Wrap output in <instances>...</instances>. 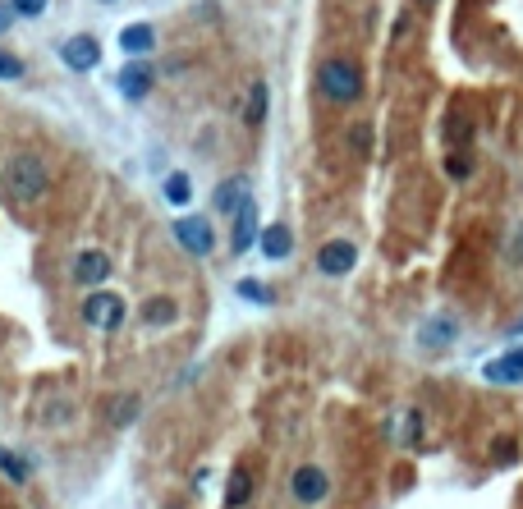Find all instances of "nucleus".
I'll list each match as a JSON object with an SVG mask.
<instances>
[{
	"instance_id": "nucleus-17",
	"label": "nucleus",
	"mask_w": 523,
	"mask_h": 509,
	"mask_svg": "<svg viewBox=\"0 0 523 509\" xmlns=\"http://www.w3.org/2000/svg\"><path fill=\"white\" fill-rule=\"evenodd\" d=\"M248 496H253V478L244 473V468H234L230 491H225V505H230V509H244V505H248Z\"/></svg>"
},
{
	"instance_id": "nucleus-5",
	"label": "nucleus",
	"mask_w": 523,
	"mask_h": 509,
	"mask_svg": "<svg viewBox=\"0 0 523 509\" xmlns=\"http://www.w3.org/2000/svg\"><path fill=\"white\" fill-rule=\"evenodd\" d=\"M290 491H294V500H299V505H321V500L331 496V478L321 473V468L303 463L299 473L290 478Z\"/></svg>"
},
{
	"instance_id": "nucleus-23",
	"label": "nucleus",
	"mask_w": 523,
	"mask_h": 509,
	"mask_svg": "<svg viewBox=\"0 0 523 509\" xmlns=\"http://www.w3.org/2000/svg\"><path fill=\"white\" fill-rule=\"evenodd\" d=\"M446 134H450V142H468L473 138V120H468V115H450V125H446Z\"/></svg>"
},
{
	"instance_id": "nucleus-6",
	"label": "nucleus",
	"mask_w": 523,
	"mask_h": 509,
	"mask_svg": "<svg viewBox=\"0 0 523 509\" xmlns=\"http://www.w3.org/2000/svg\"><path fill=\"white\" fill-rule=\"evenodd\" d=\"M60 60L69 69H78V73H88V69L101 65V42H97V37H88V32H78V37H69V42L60 47Z\"/></svg>"
},
{
	"instance_id": "nucleus-9",
	"label": "nucleus",
	"mask_w": 523,
	"mask_h": 509,
	"mask_svg": "<svg viewBox=\"0 0 523 509\" xmlns=\"http://www.w3.org/2000/svg\"><path fill=\"white\" fill-rule=\"evenodd\" d=\"M115 88H119V97H125V101H143V97L152 92V69H147L143 60H129L125 69H119Z\"/></svg>"
},
{
	"instance_id": "nucleus-13",
	"label": "nucleus",
	"mask_w": 523,
	"mask_h": 509,
	"mask_svg": "<svg viewBox=\"0 0 523 509\" xmlns=\"http://www.w3.org/2000/svg\"><path fill=\"white\" fill-rule=\"evenodd\" d=\"M244 198H248V179L234 175V179H225V184L216 188V211H221V216H234Z\"/></svg>"
},
{
	"instance_id": "nucleus-28",
	"label": "nucleus",
	"mask_w": 523,
	"mask_h": 509,
	"mask_svg": "<svg viewBox=\"0 0 523 509\" xmlns=\"http://www.w3.org/2000/svg\"><path fill=\"white\" fill-rule=\"evenodd\" d=\"M368 142H372V129H368V125H353V129H349V147H353V151H368Z\"/></svg>"
},
{
	"instance_id": "nucleus-8",
	"label": "nucleus",
	"mask_w": 523,
	"mask_h": 509,
	"mask_svg": "<svg viewBox=\"0 0 523 509\" xmlns=\"http://www.w3.org/2000/svg\"><path fill=\"white\" fill-rule=\"evenodd\" d=\"M253 239H257V203H253V193H248V198L239 203V211H234L230 248H234V253H248V248H253Z\"/></svg>"
},
{
	"instance_id": "nucleus-11",
	"label": "nucleus",
	"mask_w": 523,
	"mask_h": 509,
	"mask_svg": "<svg viewBox=\"0 0 523 509\" xmlns=\"http://www.w3.org/2000/svg\"><path fill=\"white\" fill-rule=\"evenodd\" d=\"M74 280L78 285H106L110 280V257L106 253H83L74 262Z\"/></svg>"
},
{
	"instance_id": "nucleus-3",
	"label": "nucleus",
	"mask_w": 523,
	"mask_h": 509,
	"mask_svg": "<svg viewBox=\"0 0 523 509\" xmlns=\"http://www.w3.org/2000/svg\"><path fill=\"white\" fill-rule=\"evenodd\" d=\"M83 322L92 331H119V322H125V298L110 289H92L83 298Z\"/></svg>"
},
{
	"instance_id": "nucleus-19",
	"label": "nucleus",
	"mask_w": 523,
	"mask_h": 509,
	"mask_svg": "<svg viewBox=\"0 0 523 509\" xmlns=\"http://www.w3.org/2000/svg\"><path fill=\"white\" fill-rule=\"evenodd\" d=\"M244 120H248V125H262V120H266V83H253V88H248Z\"/></svg>"
},
{
	"instance_id": "nucleus-20",
	"label": "nucleus",
	"mask_w": 523,
	"mask_h": 509,
	"mask_svg": "<svg viewBox=\"0 0 523 509\" xmlns=\"http://www.w3.org/2000/svg\"><path fill=\"white\" fill-rule=\"evenodd\" d=\"M188 198H193V184H188V175H170V179H166V203L184 207Z\"/></svg>"
},
{
	"instance_id": "nucleus-18",
	"label": "nucleus",
	"mask_w": 523,
	"mask_h": 509,
	"mask_svg": "<svg viewBox=\"0 0 523 509\" xmlns=\"http://www.w3.org/2000/svg\"><path fill=\"white\" fill-rule=\"evenodd\" d=\"M395 436H399V445H418V436H423V413L409 409L405 418L395 422Z\"/></svg>"
},
{
	"instance_id": "nucleus-7",
	"label": "nucleus",
	"mask_w": 523,
	"mask_h": 509,
	"mask_svg": "<svg viewBox=\"0 0 523 509\" xmlns=\"http://www.w3.org/2000/svg\"><path fill=\"white\" fill-rule=\"evenodd\" d=\"M353 262H358V248L349 239H331V244H321V253H317V271H321V276H349Z\"/></svg>"
},
{
	"instance_id": "nucleus-30",
	"label": "nucleus",
	"mask_w": 523,
	"mask_h": 509,
	"mask_svg": "<svg viewBox=\"0 0 523 509\" xmlns=\"http://www.w3.org/2000/svg\"><path fill=\"white\" fill-rule=\"evenodd\" d=\"M519 257H523V229L514 234V262H519Z\"/></svg>"
},
{
	"instance_id": "nucleus-32",
	"label": "nucleus",
	"mask_w": 523,
	"mask_h": 509,
	"mask_svg": "<svg viewBox=\"0 0 523 509\" xmlns=\"http://www.w3.org/2000/svg\"><path fill=\"white\" fill-rule=\"evenodd\" d=\"M101 5H115V0H101Z\"/></svg>"
},
{
	"instance_id": "nucleus-22",
	"label": "nucleus",
	"mask_w": 523,
	"mask_h": 509,
	"mask_svg": "<svg viewBox=\"0 0 523 509\" xmlns=\"http://www.w3.org/2000/svg\"><path fill=\"white\" fill-rule=\"evenodd\" d=\"M0 473H5L10 482H28V463H19L10 450H0Z\"/></svg>"
},
{
	"instance_id": "nucleus-26",
	"label": "nucleus",
	"mask_w": 523,
	"mask_h": 509,
	"mask_svg": "<svg viewBox=\"0 0 523 509\" xmlns=\"http://www.w3.org/2000/svg\"><path fill=\"white\" fill-rule=\"evenodd\" d=\"M134 413H138V400L129 395V400H119V404H115L110 422H115V427H125V422H134Z\"/></svg>"
},
{
	"instance_id": "nucleus-16",
	"label": "nucleus",
	"mask_w": 523,
	"mask_h": 509,
	"mask_svg": "<svg viewBox=\"0 0 523 509\" xmlns=\"http://www.w3.org/2000/svg\"><path fill=\"white\" fill-rule=\"evenodd\" d=\"M290 248H294L290 225H266V234H262V253H266L271 262H280V257H290Z\"/></svg>"
},
{
	"instance_id": "nucleus-2",
	"label": "nucleus",
	"mask_w": 523,
	"mask_h": 509,
	"mask_svg": "<svg viewBox=\"0 0 523 509\" xmlns=\"http://www.w3.org/2000/svg\"><path fill=\"white\" fill-rule=\"evenodd\" d=\"M317 88H321V97H327V101L349 106V101L363 97V73H358L353 60H327L317 69Z\"/></svg>"
},
{
	"instance_id": "nucleus-27",
	"label": "nucleus",
	"mask_w": 523,
	"mask_h": 509,
	"mask_svg": "<svg viewBox=\"0 0 523 509\" xmlns=\"http://www.w3.org/2000/svg\"><path fill=\"white\" fill-rule=\"evenodd\" d=\"M0 78H23V60L10 56V51H0Z\"/></svg>"
},
{
	"instance_id": "nucleus-10",
	"label": "nucleus",
	"mask_w": 523,
	"mask_h": 509,
	"mask_svg": "<svg viewBox=\"0 0 523 509\" xmlns=\"http://www.w3.org/2000/svg\"><path fill=\"white\" fill-rule=\"evenodd\" d=\"M455 335H459V322H455V317H427V322L418 326V344H423V349H446Z\"/></svg>"
},
{
	"instance_id": "nucleus-12",
	"label": "nucleus",
	"mask_w": 523,
	"mask_h": 509,
	"mask_svg": "<svg viewBox=\"0 0 523 509\" xmlns=\"http://www.w3.org/2000/svg\"><path fill=\"white\" fill-rule=\"evenodd\" d=\"M482 376L496 381V385H514V381H523V349H519V354H505V358L487 363V367H482Z\"/></svg>"
},
{
	"instance_id": "nucleus-25",
	"label": "nucleus",
	"mask_w": 523,
	"mask_h": 509,
	"mask_svg": "<svg viewBox=\"0 0 523 509\" xmlns=\"http://www.w3.org/2000/svg\"><path fill=\"white\" fill-rule=\"evenodd\" d=\"M14 14L19 19H37V14H47V0H10Z\"/></svg>"
},
{
	"instance_id": "nucleus-14",
	"label": "nucleus",
	"mask_w": 523,
	"mask_h": 509,
	"mask_svg": "<svg viewBox=\"0 0 523 509\" xmlns=\"http://www.w3.org/2000/svg\"><path fill=\"white\" fill-rule=\"evenodd\" d=\"M119 47H125V51L138 60V56H147V51L156 47V32H152L147 23H129L125 32H119Z\"/></svg>"
},
{
	"instance_id": "nucleus-1",
	"label": "nucleus",
	"mask_w": 523,
	"mask_h": 509,
	"mask_svg": "<svg viewBox=\"0 0 523 509\" xmlns=\"http://www.w3.org/2000/svg\"><path fill=\"white\" fill-rule=\"evenodd\" d=\"M0 188H5L10 203H42L47 188H51V175L32 151H19L5 161V170H0Z\"/></svg>"
},
{
	"instance_id": "nucleus-29",
	"label": "nucleus",
	"mask_w": 523,
	"mask_h": 509,
	"mask_svg": "<svg viewBox=\"0 0 523 509\" xmlns=\"http://www.w3.org/2000/svg\"><path fill=\"white\" fill-rule=\"evenodd\" d=\"M14 23V5H0V32H5Z\"/></svg>"
},
{
	"instance_id": "nucleus-15",
	"label": "nucleus",
	"mask_w": 523,
	"mask_h": 509,
	"mask_svg": "<svg viewBox=\"0 0 523 509\" xmlns=\"http://www.w3.org/2000/svg\"><path fill=\"white\" fill-rule=\"evenodd\" d=\"M179 317V303L166 298V294H156L152 303H143V326H170Z\"/></svg>"
},
{
	"instance_id": "nucleus-4",
	"label": "nucleus",
	"mask_w": 523,
	"mask_h": 509,
	"mask_svg": "<svg viewBox=\"0 0 523 509\" xmlns=\"http://www.w3.org/2000/svg\"><path fill=\"white\" fill-rule=\"evenodd\" d=\"M175 239H179V248H188L193 257H207V253L216 248V234H212V225H207L203 216H179V220H175Z\"/></svg>"
},
{
	"instance_id": "nucleus-21",
	"label": "nucleus",
	"mask_w": 523,
	"mask_h": 509,
	"mask_svg": "<svg viewBox=\"0 0 523 509\" xmlns=\"http://www.w3.org/2000/svg\"><path fill=\"white\" fill-rule=\"evenodd\" d=\"M446 175H450V179H468V175H473V156H468L464 147L446 156Z\"/></svg>"
},
{
	"instance_id": "nucleus-31",
	"label": "nucleus",
	"mask_w": 523,
	"mask_h": 509,
	"mask_svg": "<svg viewBox=\"0 0 523 509\" xmlns=\"http://www.w3.org/2000/svg\"><path fill=\"white\" fill-rule=\"evenodd\" d=\"M418 5H436V0H418Z\"/></svg>"
},
{
	"instance_id": "nucleus-24",
	"label": "nucleus",
	"mask_w": 523,
	"mask_h": 509,
	"mask_svg": "<svg viewBox=\"0 0 523 509\" xmlns=\"http://www.w3.org/2000/svg\"><path fill=\"white\" fill-rule=\"evenodd\" d=\"M239 298H248V303H271V289L262 280H239Z\"/></svg>"
}]
</instances>
